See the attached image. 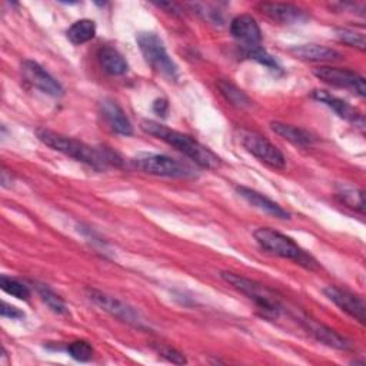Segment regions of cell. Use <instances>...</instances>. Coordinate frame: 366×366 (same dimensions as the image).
<instances>
[{"mask_svg": "<svg viewBox=\"0 0 366 366\" xmlns=\"http://www.w3.org/2000/svg\"><path fill=\"white\" fill-rule=\"evenodd\" d=\"M240 143L249 153H252L256 159H259L262 163L267 164L269 167H273L277 170H282L286 167V157L283 156V153L264 136L256 132L242 130Z\"/></svg>", "mask_w": 366, "mask_h": 366, "instance_id": "cell-8", "label": "cell"}, {"mask_svg": "<svg viewBox=\"0 0 366 366\" xmlns=\"http://www.w3.org/2000/svg\"><path fill=\"white\" fill-rule=\"evenodd\" d=\"M86 293H87V297L97 307H100L103 312L109 313L110 316H113L136 329H143V330L149 329V325H147L146 319L140 315V312H137L134 307L124 303L123 300L113 297L107 293H103L97 289H92V287H89L86 290Z\"/></svg>", "mask_w": 366, "mask_h": 366, "instance_id": "cell-6", "label": "cell"}, {"mask_svg": "<svg viewBox=\"0 0 366 366\" xmlns=\"http://www.w3.org/2000/svg\"><path fill=\"white\" fill-rule=\"evenodd\" d=\"M140 127L144 133L163 140L164 143H167L169 146L174 147L176 150L183 153L186 157L193 160L200 167L214 170V169H219L222 164L217 154H214L210 149H207L194 137L186 133L169 129L154 120H143L140 123Z\"/></svg>", "mask_w": 366, "mask_h": 366, "instance_id": "cell-2", "label": "cell"}, {"mask_svg": "<svg viewBox=\"0 0 366 366\" xmlns=\"http://www.w3.org/2000/svg\"><path fill=\"white\" fill-rule=\"evenodd\" d=\"M67 353L79 362H89L93 357V347L89 342L86 340H74L69 343L67 346Z\"/></svg>", "mask_w": 366, "mask_h": 366, "instance_id": "cell-27", "label": "cell"}, {"mask_svg": "<svg viewBox=\"0 0 366 366\" xmlns=\"http://www.w3.org/2000/svg\"><path fill=\"white\" fill-rule=\"evenodd\" d=\"M230 33L232 36L244 46V49H250L254 46H260L262 30L250 14H239L230 21Z\"/></svg>", "mask_w": 366, "mask_h": 366, "instance_id": "cell-13", "label": "cell"}, {"mask_svg": "<svg viewBox=\"0 0 366 366\" xmlns=\"http://www.w3.org/2000/svg\"><path fill=\"white\" fill-rule=\"evenodd\" d=\"M36 136L43 144H46V146L51 147L53 150L60 152L80 163H84V164L93 167L94 170H103L110 164H116V166L120 164L119 156L106 147L96 149V147L86 144L84 142H80L74 137L60 134V133L53 132L46 127L36 129Z\"/></svg>", "mask_w": 366, "mask_h": 366, "instance_id": "cell-1", "label": "cell"}, {"mask_svg": "<svg viewBox=\"0 0 366 366\" xmlns=\"http://www.w3.org/2000/svg\"><path fill=\"white\" fill-rule=\"evenodd\" d=\"M337 197L347 207L359 213H365V192L362 189L352 187V186H339Z\"/></svg>", "mask_w": 366, "mask_h": 366, "instance_id": "cell-23", "label": "cell"}, {"mask_svg": "<svg viewBox=\"0 0 366 366\" xmlns=\"http://www.w3.org/2000/svg\"><path fill=\"white\" fill-rule=\"evenodd\" d=\"M167 109H169V104H167V102L164 99L154 100V103H153V112L154 113H157L159 116H166Z\"/></svg>", "mask_w": 366, "mask_h": 366, "instance_id": "cell-31", "label": "cell"}, {"mask_svg": "<svg viewBox=\"0 0 366 366\" xmlns=\"http://www.w3.org/2000/svg\"><path fill=\"white\" fill-rule=\"evenodd\" d=\"M270 129L277 136L283 137L285 140H287V142H290L292 144H296V146L306 147V146H310L316 142V137L310 132H307L302 127L293 126V124H287V123H282V122H272Z\"/></svg>", "mask_w": 366, "mask_h": 366, "instance_id": "cell-19", "label": "cell"}, {"mask_svg": "<svg viewBox=\"0 0 366 366\" xmlns=\"http://www.w3.org/2000/svg\"><path fill=\"white\" fill-rule=\"evenodd\" d=\"M259 9L269 19L282 24H295L307 19L303 9L290 3H260Z\"/></svg>", "mask_w": 366, "mask_h": 366, "instance_id": "cell-15", "label": "cell"}, {"mask_svg": "<svg viewBox=\"0 0 366 366\" xmlns=\"http://www.w3.org/2000/svg\"><path fill=\"white\" fill-rule=\"evenodd\" d=\"M253 236H254V240L257 242V244L263 250H266L274 256L293 260L307 270H319L320 269V264L312 254L306 253L293 239H290L289 236H286L274 229L259 227L253 232Z\"/></svg>", "mask_w": 366, "mask_h": 366, "instance_id": "cell-3", "label": "cell"}, {"mask_svg": "<svg viewBox=\"0 0 366 366\" xmlns=\"http://www.w3.org/2000/svg\"><path fill=\"white\" fill-rule=\"evenodd\" d=\"M97 57L104 71L112 76H122L129 70V64L123 57V54L112 46L102 47L97 53Z\"/></svg>", "mask_w": 366, "mask_h": 366, "instance_id": "cell-20", "label": "cell"}, {"mask_svg": "<svg viewBox=\"0 0 366 366\" xmlns=\"http://www.w3.org/2000/svg\"><path fill=\"white\" fill-rule=\"evenodd\" d=\"M289 51L300 60L305 61H313V63H322V61H335L342 57V54L327 46L322 44H299V46H292Z\"/></svg>", "mask_w": 366, "mask_h": 366, "instance_id": "cell-18", "label": "cell"}, {"mask_svg": "<svg viewBox=\"0 0 366 366\" xmlns=\"http://www.w3.org/2000/svg\"><path fill=\"white\" fill-rule=\"evenodd\" d=\"M246 56L256 60L257 63L266 66L267 69L270 70H279V64L277 61L260 46H254V47H250V49H246Z\"/></svg>", "mask_w": 366, "mask_h": 366, "instance_id": "cell-28", "label": "cell"}, {"mask_svg": "<svg viewBox=\"0 0 366 366\" xmlns=\"http://www.w3.org/2000/svg\"><path fill=\"white\" fill-rule=\"evenodd\" d=\"M100 112L109 127L122 136H130L133 133V126L126 116L124 110L112 99H103L100 102Z\"/></svg>", "mask_w": 366, "mask_h": 366, "instance_id": "cell-17", "label": "cell"}, {"mask_svg": "<svg viewBox=\"0 0 366 366\" xmlns=\"http://www.w3.org/2000/svg\"><path fill=\"white\" fill-rule=\"evenodd\" d=\"M217 87L220 90V93L223 94V97L233 106L244 109L249 107L252 104V100L247 97V94L240 90L236 84L230 83L229 80H219L217 81Z\"/></svg>", "mask_w": 366, "mask_h": 366, "instance_id": "cell-22", "label": "cell"}, {"mask_svg": "<svg viewBox=\"0 0 366 366\" xmlns=\"http://www.w3.org/2000/svg\"><path fill=\"white\" fill-rule=\"evenodd\" d=\"M312 97L316 99L317 102L326 104L327 107H330L339 117H342V119H345V120L353 123L355 126H357L359 129L363 130V127H365L363 116H362L355 107H352L347 102H345V100H342V99L333 96L332 93H329V92H326V90H319V89L312 92Z\"/></svg>", "mask_w": 366, "mask_h": 366, "instance_id": "cell-14", "label": "cell"}, {"mask_svg": "<svg viewBox=\"0 0 366 366\" xmlns=\"http://www.w3.org/2000/svg\"><path fill=\"white\" fill-rule=\"evenodd\" d=\"M156 350L159 352L160 356H163L164 359H167L172 363H176V365L186 363V357L179 350H176L174 347H170L167 345H160V346L156 347Z\"/></svg>", "mask_w": 366, "mask_h": 366, "instance_id": "cell-29", "label": "cell"}, {"mask_svg": "<svg viewBox=\"0 0 366 366\" xmlns=\"http://www.w3.org/2000/svg\"><path fill=\"white\" fill-rule=\"evenodd\" d=\"M0 287L7 295L14 296V297H17L20 300H29V297H30L29 286H26L24 283H21L17 279H13V277H9V276L3 274L0 277Z\"/></svg>", "mask_w": 366, "mask_h": 366, "instance_id": "cell-25", "label": "cell"}, {"mask_svg": "<svg viewBox=\"0 0 366 366\" xmlns=\"http://www.w3.org/2000/svg\"><path fill=\"white\" fill-rule=\"evenodd\" d=\"M297 322L302 325V327L317 342L333 347L339 350H349L352 349V343L342 335H339L332 327L306 316V315H297Z\"/></svg>", "mask_w": 366, "mask_h": 366, "instance_id": "cell-10", "label": "cell"}, {"mask_svg": "<svg viewBox=\"0 0 366 366\" xmlns=\"http://www.w3.org/2000/svg\"><path fill=\"white\" fill-rule=\"evenodd\" d=\"M96 36V24L90 19H81L74 21L67 29V39L73 44H83Z\"/></svg>", "mask_w": 366, "mask_h": 366, "instance_id": "cell-21", "label": "cell"}, {"mask_svg": "<svg viewBox=\"0 0 366 366\" xmlns=\"http://www.w3.org/2000/svg\"><path fill=\"white\" fill-rule=\"evenodd\" d=\"M36 289H37V293L40 295L41 300H43L54 313H57V315H67V313H69L64 300H63L56 292H53L49 286H46V285H37Z\"/></svg>", "mask_w": 366, "mask_h": 366, "instance_id": "cell-24", "label": "cell"}, {"mask_svg": "<svg viewBox=\"0 0 366 366\" xmlns=\"http://www.w3.org/2000/svg\"><path fill=\"white\" fill-rule=\"evenodd\" d=\"M236 192L239 193L240 197H243L253 207H256L273 217H277V219H283V220L290 219V213L286 209H283L276 202L270 200L267 196L259 193L257 190L246 187V186H236Z\"/></svg>", "mask_w": 366, "mask_h": 366, "instance_id": "cell-16", "label": "cell"}, {"mask_svg": "<svg viewBox=\"0 0 366 366\" xmlns=\"http://www.w3.org/2000/svg\"><path fill=\"white\" fill-rule=\"evenodd\" d=\"M335 36L340 43L347 44V46L355 47V49H359L360 51H363L365 47H366L363 33H357V31L349 30V29H336Z\"/></svg>", "mask_w": 366, "mask_h": 366, "instance_id": "cell-26", "label": "cell"}, {"mask_svg": "<svg viewBox=\"0 0 366 366\" xmlns=\"http://www.w3.org/2000/svg\"><path fill=\"white\" fill-rule=\"evenodd\" d=\"M137 46L146 60V63L170 80L179 79V69L169 56L163 40L152 31H140L136 36Z\"/></svg>", "mask_w": 366, "mask_h": 366, "instance_id": "cell-5", "label": "cell"}, {"mask_svg": "<svg viewBox=\"0 0 366 366\" xmlns=\"http://www.w3.org/2000/svg\"><path fill=\"white\" fill-rule=\"evenodd\" d=\"M0 313H1L3 317H9V319H21V317H24V313L20 309H17V307L6 303V302H1Z\"/></svg>", "mask_w": 366, "mask_h": 366, "instance_id": "cell-30", "label": "cell"}, {"mask_svg": "<svg viewBox=\"0 0 366 366\" xmlns=\"http://www.w3.org/2000/svg\"><path fill=\"white\" fill-rule=\"evenodd\" d=\"M220 277L234 290L253 300L264 316L277 317L282 312L280 299L273 290H270L264 285L233 272H222Z\"/></svg>", "mask_w": 366, "mask_h": 366, "instance_id": "cell-4", "label": "cell"}, {"mask_svg": "<svg viewBox=\"0 0 366 366\" xmlns=\"http://www.w3.org/2000/svg\"><path fill=\"white\" fill-rule=\"evenodd\" d=\"M313 74L319 80L325 81L326 84L352 90L360 97H365V94H366L365 77L353 70L330 67V66H320L313 70Z\"/></svg>", "mask_w": 366, "mask_h": 366, "instance_id": "cell-9", "label": "cell"}, {"mask_svg": "<svg viewBox=\"0 0 366 366\" xmlns=\"http://www.w3.org/2000/svg\"><path fill=\"white\" fill-rule=\"evenodd\" d=\"M132 163L136 169L162 177H189L193 174V170L180 163L179 160L157 153H144L132 159Z\"/></svg>", "mask_w": 366, "mask_h": 366, "instance_id": "cell-7", "label": "cell"}, {"mask_svg": "<svg viewBox=\"0 0 366 366\" xmlns=\"http://www.w3.org/2000/svg\"><path fill=\"white\" fill-rule=\"evenodd\" d=\"M21 74L27 83L51 97L63 94L61 84L34 60H24L21 63Z\"/></svg>", "mask_w": 366, "mask_h": 366, "instance_id": "cell-11", "label": "cell"}, {"mask_svg": "<svg viewBox=\"0 0 366 366\" xmlns=\"http://www.w3.org/2000/svg\"><path fill=\"white\" fill-rule=\"evenodd\" d=\"M326 297L333 302L340 310L347 313L350 317L356 319L359 323H365L366 320V306L362 297L340 289L337 286H326L323 289Z\"/></svg>", "mask_w": 366, "mask_h": 366, "instance_id": "cell-12", "label": "cell"}]
</instances>
